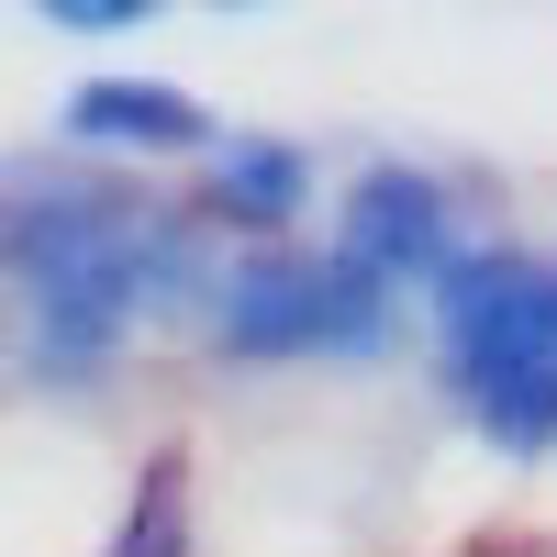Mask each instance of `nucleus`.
Instances as JSON below:
<instances>
[{
  "mask_svg": "<svg viewBox=\"0 0 557 557\" xmlns=\"http://www.w3.org/2000/svg\"><path fill=\"white\" fill-rule=\"evenodd\" d=\"M435 357L457 412L480 424L491 457H557V268L524 246H457V268L435 278Z\"/></svg>",
  "mask_w": 557,
  "mask_h": 557,
  "instance_id": "f03ea898",
  "label": "nucleus"
},
{
  "mask_svg": "<svg viewBox=\"0 0 557 557\" xmlns=\"http://www.w3.org/2000/svg\"><path fill=\"white\" fill-rule=\"evenodd\" d=\"M45 23L57 34H134V23H157V0H45Z\"/></svg>",
  "mask_w": 557,
  "mask_h": 557,
  "instance_id": "6e6552de",
  "label": "nucleus"
},
{
  "mask_svg": "<svg viewBox=\"0 0 557 557\" xmlns=\"http://www.w3.org/2000/svg\"><path fill=\"white\" fill-rule=\"evenodd\" d=\"M57 134H67V146H112V157H201L223 123H212L178 78L112 67V78H78L67 101H57Z\"/></svg>",
  "mask_w": 557,
  "mask_h": 557,
  "instance_id": "423d86ee",
  "label": "nucleus"
},
{
  "mask_svg": "<svg viewBox=\"0 0 557 557\" xmlns=\"http://www.w3.org/2000/svg\"><path fill=\"white\" fill-rule=\"evenodd\" d=\"M0 278L23 290V368L89 391L134 323L201 312L223 257L190 212H168L123 168L0 157Z\"/></svg>",
  "mask_w": 557,
  "mask_h": 557,
  "instance_id": "f257e3e1",
  "label": "nucleus"
},
{
  "mask_svg": "<svg viewBox=\"0 0 557 557\" xmlns=\"http://www.w3.org/2000/svg\"><path fill=\"white\" fill-rule=\"evenodd\" d=\"M190 546H201V513H190V446H157L101 557H190Z\"/></svg>",
  "mask_w": 557,
  "mask_h": 557,
  "instance_id": "0eeeda50",
  "label": "nucleus"
},
{
  "mask_svg": "<svg viewBox=\"0 0 557 557\" xmlns=\"http://www.w3.org/2000/svg\"><path fill=\"white\" fill-rule=\"evenodd\" d=\"M301 201H312V157L290 146V134H212L201 146V190H190V223L212 235H257V246H278L301 223Z\"/></svg>",
  "mask_w": 557,
  "mask_h": 557,
  "instance_id": "39448f33",
  "label": "nucleus"
},
{
  "mask_svg": "<svg viewBox=\"0 0 557 557\" xmlns=\"http://www.w3.org/2000/svg\"><path fill=\"white\" fill-rule=\"evenodd\" d=\"M212 357L223 368H301V357H380L391 346V290L335 246H246L212 278Z\"/></svg>",
  "mask_w": 557,
  "mask_h": 557,
  "instance_id": "7ed1b4c3",
  "label": "nucleus"
},
{
  "mask_svg": "<svg viewBox=\"0 0 557 557\" xmlns=\"http://www.w3.org/2000/svg\"><path fill=\"white\" fill-rule=\"evenodd\" d=\"M457 190L435 168H401V157H368L357 168V190L335 201V257L346 268H368L380 290L401 301V290H435V278L457 268Z\"/></svg>",
  "mask_w": 557,
  "mask_h": 557,
  "instance_id": "20e7f679",
  "label": "nucleus"
}]
</instances>
